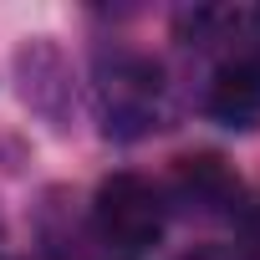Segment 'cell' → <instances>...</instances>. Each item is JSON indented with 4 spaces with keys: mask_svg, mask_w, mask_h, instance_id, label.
I'll return each mask as SVG.
<instances>
[{
    "mask_svg": "<svg viewBox=\"0 0 260 260\" xmlns=\"http://www.w3.org/2000/svg\"><path fill=\"white\" fill-rule=\"evenodd\" d=\"M92 224L97 235L112 245V250H148L164 240V224H169V209H164V194L138 179V174H112L97 184L92 194Z\"/></svg>",
    "mask_w": 260,
    "mask_h": 260,
    "instance_id": "obj_1",
    "label": "cell"
},
{
    "mask_svg": "<svg viewBox=\"0 0 260 260\" xmlns=\"http://www.w3.org/2000/svg\"><path fill=\"white\" fill-rule=\"evenodd\" d=\"M102 117H107V133L117 138H138L158 127L164 72L138 51H112V61H102Z\"/></svg>",
    "mask_w": 260,
    "mask_h": 260,
    "instance_id": "obj_2",
    "label": "cell"
},
{
    "mask_svg": "<svg viewBox=\"0 0 260 260\" xmlns=\"http://www.w3.org/2000/svg\"><path fill=\"white\" fill-rule=\"evenodd\" d=\"M209 112L224 127H255L260 122V46H240L219 61L209 82Z\"/></svg>",
    "mask_w": 260,
    "mask_h": 260,
    "instance_id": "obj_3",
    "label": "cell"
},
{
    "mask_svg": "<svg viewBox=\"0 0 260 260\" xmlns=\"http://www.w3.org/2000/svg\"><path fill=\"white\" fill-rule=\"evenodd\" d=\"M179 194L194 199L199 209H219L235 199V174L214 158V153H199V158H179Z\"/></svg>",
    "mask_w": 260,
    "mask_h": 260,
    "instance_id": "obj_4",
    "label": "cell"
},
{
    "mask_svg": "<svg viewBox=\"0 0 260 260\" xmlns=\"http://www.w3.org/2000/svg\"><path fill=\"white\" fill-rule=\"evenodd\" d=\"M235 235H240L245 260H260V199L240 204V214H235Z\"/></svg>",
    "mask_w": 260,
    "mask_h": 260,
    "instance_id": "obj_5",
    "label": "cell"
}]
</instances>
